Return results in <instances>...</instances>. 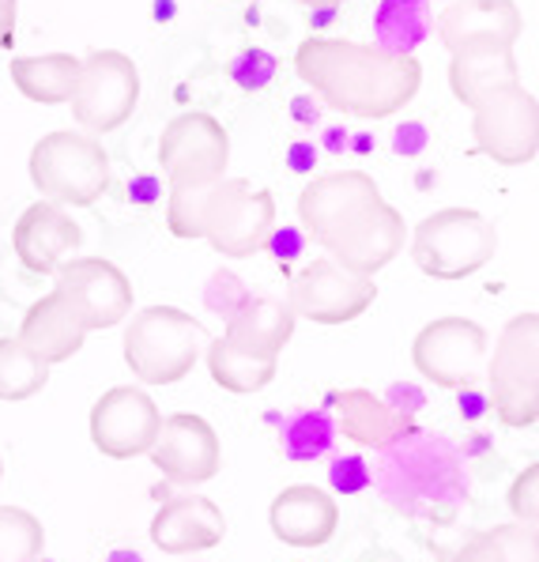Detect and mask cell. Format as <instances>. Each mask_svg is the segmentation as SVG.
Returning a JSON list of instances; mask_svg holds the SVG:
<instances>
[{"label": "cell", "mask_w": 539, "mask_h": 562, "mask_svg": "<svg viewBox=\"0 0 539 562\" xmlns=\"http://www.w3.org/2000/svg\"><path fill=\"white\" fill-rule=\"evenodd\" d=\"M378 288L367 276H355L328 257H313L302 265L287 291V306L294 317H306L313 325H347L359 322L373 306Z\"/></svg>", "instance_id": "9"}, {"label": "cell", "mask_w": 539, "mask_h": 562, "mask_svg": "<svg viewBox=\"0 0 539 562\" xmlns=\"http://www.w3.org/2000/svg\"><path fill=\"white\" fill-rule=\"evenodd\" d=\"M83 246V231L65 207L38 201L15 220L12 227V249L23 261V268L34 276H54L65 265L68 254Z\"/></svg>", "instance_id": "17"}, {"label": "cell", "mask_w": 539, "mask_h": 562, "mask_svg": "<svg viewBox=\"0 0 539 562\" xmlns=\"http://www.w3.org/2000/svg\"><path fill=\"white\" fill-rule=\"evenodd\" d=\"M162 412L141 385H114L91 408V442L102 457L133 461L155 446Z\"/></svg>", "instance_id": "13"}, {"label": "cell", "mask_w": 539, "mask_h": 562, "mask_svg": "<svg viewBox=\"0 0 539 562\" xmlns=\"http://www.w3.org/2000/svg\"><path fill=\"white\" fill-rule=\"evenodd\" d=\"M404 215L385 196H378V201L362 204L359 212L347 215L340 227L321 241V249L328 254V261H336L347 272L373 280L404 249Z\"/></svg>", "instance_id": "11"}, {"label": "cell", "mask_w": 539, "mask_h": 562, "mask_svg": "<svg viewBox=\"0 0 539 562\" xmlns=\"http://www.w3.org/2000/svg\"><path fill=\"white\" fill-rule=\"evenodd\" d=\"M472 562H539V536L528 525H494L464 543Z\"/></svg>", "instance_id": "29"}, {"label": "cell", "mask_w": 539, "mask_h": 562, "mask_svg": "<svg viewBox=\"0 0 539 562\" xmlns=\"http://www.w3.org/2000/svg\"><path fill=\"white\" fill-rule=\"evenodd\" d=\"M57 288L72 310L83 317L87 333L94 328H114L133 314V283L114 261L102 257H80V261H65L54 272Z\"/></svg>", "instance_id": "14"}, {"label": "cell", "mask_w": 539, "mask_h": 562, "mask_svg": "<svg viewBox=\"0 0 539 562\" xmlns=\"http://www.w3.org/2000/svg\"><path fill=\"white\" fill-rule=\"evenodd\" d=\"M491 404L506 427L525 430L539 419V317L517 314L498 333L494 359L486 367Z\"/></svg>", "instance_id": "6"}, {"label": "cell", "mask_w": 539, "mask_h": 562, "mask_svg": "<svg viewBox=\"0 0 539 562\" xmlns=\"http://www.w3.org/2000/svg\"><path fill=\"white\" fill-rule=\"evenodd\" d=\"M438 38L449 54L513 49L520 38V8L513 0H453L438 15Z\"/></svg>", "instance_id": "16"}, {"label": "cell", "mask_w": 539, "mask_h": 562, "mask_svg": "<svg viewBox=\"0 0 539 562\" xmlns=\"http://www.w3.org/2000/svg\"><path fill=\"white\" fill-rule=\"evenodd\" d=\"M20 94L42 106H60L72 99L76 80H80V57L72 54H42V57H15L8 68Z\"/></svg>", "instance_id": "25"}, {"label": "cell", "mask_w": 539, "mask_h": 562, "mask_svg": "<svg viewBox=\"0 0 539 562\" xmlns=\"http://www.w3.org/2000/svg\"><path fill=\"white\" fill-rule=\"evenodd\" d=\"M49 382V367L12 336H0V401H31Z\"/></svg>", "instance_id": "28"}, {"label": "cell", "mask_w": 539, "mask_h": 562, "mask_svg": "<svg viewBox=\"0 0 539 562\" xmlns=\"http://www.w3.org/2000/svg\"><path fill=\"white\" fill-rule=\"evenodd\" d=\"M486 328L468 317H438L412 344L415 370L438 389H468L486 359Z\"/></svg>", "instance_id": "12"}, {"label": "cell", "mask_w": 539, "mask_h": 562, "mask_svg": "<svg viewBox=\"0 0 539 562\" xmlns=\"http://www.w3.org/2000/svg\"><path fill=\"white\" fill-rule=\"evenodd\" d=\"M475 148L498 167H525L539 155V102L520 83L494 91L472 110Z\"/></svg>", "instance_id": "10"}, {"label": "cell", "mask_w": 539, "mask_h": 562, "mask_svg": "<svg viewBox=\"0 0 539 562\" xmlns=\"http://www.w3.org/2000/svg\"><path fill=\"white\" fill-rule=\"evenodd\" d=\"M125 367L136 382L173 385L193 374L204 351V325L178 306H147L125 325Z\"/></svg>", "instance_id": "3"}, {"label": "cell", "mask_w": 539, "mask_h": 562, "mask_svg": "<svg viewBox=\"0 0 539 562\" xmlns=\"http://www.w3.org/2000/svg\"><path fill=\"white\" fill-rule=\"evenodd\" d=\"M72 117L87 133H114L133 117L141 102V72L133 57L117 49H94L80 60V80L72 91Z\"/></svg>", "instance_id": "7"}, {"label": "cell", "mask_w": 539, "mask_h": 562, "mask_svg": "<svg viewBox=\"0 0 539 562\" xmlns=\"http://www.w3.org/2000/svg\"><path fill=\"white\" fill-rule=\"evenodd\" d=\"M207 370H212V382L227 393H260L268 382H276V359H257L246 351L231 348L223 336H215L207 344Z\"/></svg>", "instance_id": "27"}, {"label": "cell", "mask_w": 539, "mask_h": 562, "mask_svg": "<svg viewBox=\"0 0 539 562\" xmlns=\"http://www.w3.org/2000/svg\"><path fill=\"white\" fill-rule=\"evenodd\" d=\"M15 4H20V0H0V12H15Z\"/></svg>", "instance_id": "34"}, {"label": "cell", "mask_w": 539, "mask_h": 562, "mask_svg": "<svg viewBox=\"0 0 539 562\" xmlns=\"http://www.w3.org/2000/svg\"><path fill=\"white\" fill-rule=\"evenodd\" d=\"M449 562H472V555H468V551H464V548H460V551H457V555H453V559H449Z\"/></svg>", "instance_id": "35"}, {"label": "cell", "mask_w": 539, "mask_h": 562, "mask_svg": "<svg viewBox=\"0 0 539 562\" xmlns=\"http://www.w3.org/2000/svg\"><path fill=\"white\" fill-rule=\"evenodd\" d=\"M434 34V8L430 0H381L373 15V38L381 49L400 57H412Z\"/></svg>", "instance_id": "26"}, {"label": "cell", "mask_w": 539, "mask_h": 562, "mask_svg": "<svg viewBox=\"0 0 539 562\" xmlns=\"http://www.w3.org/2000/svg\"><path fill=\"white\" fill-rule=\"evenodd\" d=\"M498 231L475 207H441L412 231V261L430 280H468L494 261Z\"/></svg>", "instance_id": "4"}, {"label": "cell", "mask_w": 539, "mask_h": 562, "mask_svg": "<svg viewBox=\"0 0 539 562\" xmlns=\"http://www.w3.org/2000/svg\"><path fill=\"white\" fill-rule=\"evenodd\" d=\"M299 4H306V8H340V4H347V0H299Z\"/></svg>", "instance_id": "33"}, {"label": "cell", "mask_w": 539, "mask_h": 562, "mask_svg": "<svg viewBox=\"0 0 539 562\" xmlns=\"http://www.w3.org/2000/svg\"><path fill=\"white\" fill-rule=\"evenodd\" d=\"M336 430L355 446L385 449L415 430V419L407 412H396L389 401L373 396L370 389H340L333 393Z\"/></svg>", "instance_id": "23"}, {"label": "cell", "mask_w": 539, "mask_h": 562, "mask_svg": "<svg viewBox=\"0 0 539 562\" xmlns=\"http://www.w3.org/2000/svg\"><path fill=\"white\" fill-rule=\"evenodd\" d=\"M268 521H272L276 540L291 543V548H321L340 529V506L325 487L294 483L276 495Z\"/></svg>", "instance_id": "20"}, {"label": "cell", "mask_w": 539, "mask_h": 562, "mask_svg": "<svg viewBox=\"0 0 539 562\" xmlns=\"http://www.w3.org/2000/svg\"><path fill=\"white\" fill-rule=\"evenodd\" d=\"M0 475H4V464H0Z\"/></svg>", "instance_id": "36"}, {"label": "cell", "mask_w": 539, "mask_h": 562, "mask_svg": "<svg viewBox=\"0 0 539 562\" xmlns=\"http://www.w3.org/2000/svg\"><path fill=\"white\" fill-rule=\"evenodd\" d=\"M381 189L367 170H333V175L313 178L299 196V220L302 231L317 241H325L351 212L362 204L378 201Z\"/></svg>", "instance_id": "18"}, {"label": "cell", "mask_w": 539, "mask_h": 562, "mask_svg": "<svg viewBox=\"0 0 539 562\" xmlns=\"http://www.w3.org/2000/svg\"><path fill=\"white\" fill-rule=\"evenodd\" d=\"M155 461V469L167 475L170 483L181 487H196V483L215 480V472L223 469V449L215 427L204 415L178 412L170 419H162L155 446L147 449Z\"/></svg>", "instance_id": "15"}, {"label": "cell", "mask_w": 539, "mask_h": 562, "mask_svg": "<svg viewBox=\"0 0 539 562\" xmlns=\"http://www.w3.org/2000/svg\"><path fill=\"white\" fill-rule=\"evenodd\" d=\"M231 136L212 114H178L159 136V167L170 189H204L227 178Z\"/></svg>", "instance_id": "8"}, {"label": "cell", "mask_w": 539, "mask_h": 562, "mask_svg": "<svg viewBox=\"0 0 539 562\" xmlns=\"http://www.w3.org/2000/svg\"><path fill=\"white\" fill-rule=\"evenodd\" d=\"M294 72L328 110L367 121L404 110L423 88V65L415 57L351 38H306L294 49Z\"/></svg>", "instance_id": "1"}, {"label": "cell", "mask_w": 539, "mask_h": 562, "mask_svg": "<svg viewBox=\"0 0 539 562\" xmlns=\"http://www.w3.org/2000/svg\"><path fill=\"white\" fill-rule=\"evenodd\" d=\"M167 223L173 238H207L215 254L242 261L272 246L276 201L246 178H223L204 189H170Z\"/></svg>", "instance_id": "2"}, {"label": "cell", "mask_w": 539, "mask_h": 562, "mask_svg": "<svg viewBox=\"0 0 539 562\" xmlns=\"http://www.w3.org/2000/svg\"><path fill=\"white\" fill-rule=\"evenodd\" d=\"M15 42V12H0V49Z\"/></svg>", "instance_id": "32"}, {"label": "cell", "mask_w": 539, "mask_h": 562, "mask_svg": "<svg viewBox=\"0 0 539 562\" xmlns=\"http://www.w3.org/2000/svg\"><path fill=\"white\" fill-rule=\"evenodd\" d=\"M520 83V68L513 49H468V54H453L449 60V88H453L457 102L475 110L494 91Z\"/></svg>", "instance_id": "24"}, {"label": "cell", "mask_w": 539, "mask_h": 562, "mask_svg": "<svg viewBox=\"0 0 539 562\" xmlns=\"http://www.w3.org/2000/svg\"><path fill=\"white\" fill-rule=\"evenodd\" d=\"M294 336V314L283 299L276 295H242L238 306L227 317L223 340L231 348L246 351L257 359H280L287 340Z\"/></svg>", "instance_id": "22"}, {"label": "cell", "mask_w": 539, "mask_h": 562, "mask_svg": "<svg viewBox=\"0 0 539 562\" xmlns=\"http://www.w3.org/2000/svg\"><path fill=\"white\" fill-rule=\"evenodd\" d=\"M15 340L27 351H34L46 367H54V362H68L83 348L87 325L72 310V302L60 295V291H49V295H42L27 314H23Z\"/></svg>", "instance_id": "21"}, {"label": "cell", "mask_w": 539, "mask_h": 562, "mask_svg": "<svg viewBox=\"0 0 539 562\" xmlns=\"http://www.w3.org/2000/svg\"><path fill=\"white\" fill-rule=\"evenodd\" d=\"M31 181L49 204L91 207L110 189V155L94 136L57 128L31 148Z\"/></svg>", "instance_id": "5"}, {"label": "cell", "mask_w": 539, "mask_h": 562, "mask_svg": "<svg viewBox=\"0 0 539 562\" xmlns=\"http://www.w3.org/2000/svg\"><path fill=\"white\" fill-rule=\"evenodd\" d=\"M46 529L23 506H0V562H42Z\"/></svg>", "instance_id": "30"}, {"label": "cell", "mask_w": 539, "mask_h": 562, "mask_svg": "<svg viewBox=\"0 0 539 562\" xmlns=\"http://www.w3.org/2000/svg\"><path fill=\"white\" fill-rule=\"evenodd\" d=\"M227 536V517L204 495H178L159 506L151 517V543L167 555H193L212 551Z\"/></svg>", "instance_id": "19"}, {"label": "cell", "mask_w": 539, "mask_h": 562, "mask_svg": "<svg viewBox=\"0 0 539 562\" xmlns=\"http://www.w3.org/2000/svg\"><path fill=\"white\" fill-rule=\"evenodd\" d=\"M536 487H539V469H536V464H528V469L520 472L517 480H513V487H509L513 517H517V525H528V529H536V514H539Z\"/></svg>", "instance_id": "31"}]
</instances>
